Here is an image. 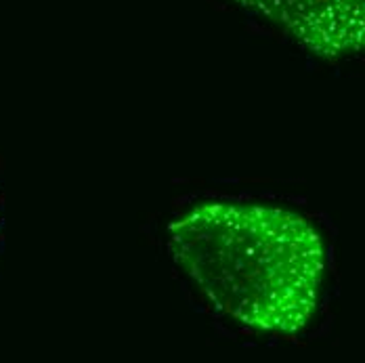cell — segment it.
<instances>
[{"label": "cell", "mask_w": 365, "mask_h": 363, "mask_svg": "<svg viewBox=\"0 0 365 363\" xmlns=\"http://www.w3.org/2000/svg\"><path fill=\"white\" fill-rule=\"evenodd\" d=\"M166 233L182 275L222 317L279 338L315 319L328 246L311 218L264 202L206 200L173 218Z\"/></svg>", "instance_id": "6da1fadb"}, {"label": "cell", "mask_w": 365, "mask_h": 363, "mask_svg": "<svg viewBox=\"0 0 365 363\" xmlns=\"http://www.w3.org/2000/svg\"><path fill=\"white\" fill-rule=\"evenodd\" d=\"M324 61L365 57V0H231Z\"/></svg>", "instance_id": "7a4b0ae2"}]
</instances>
